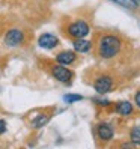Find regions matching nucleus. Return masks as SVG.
I'll return each mask as SVG.
<instances>
[{"mask_svg":"<svg viewBox=\"0 0 140 149\" xmlns=\"http://www.w3.org/2000/svg\"><path fill=\"white\" fill-rule=\"evenodd\" d=\"M92 45H95V54L101 60H113L122 53L124 41L116 33H101Z\"/></svg>","mask_w":140,"mask_h":149,"instance_id":"nucleus-1","label":"nucleus"},{"mask_svg":"<svg viewBox=\"0 0 140 149\" xmlns=\"http://www.w3.org/2000/svg\"><path fill=\"white\" fill-rule=\"evenodd\" d=\"M66 36L71 39H78V38H86L91 33V26L84 20H74L65 27Z\"/></svg>","mask_w":140,"mask_h":149,"instance_id":"nucleus-2","label":"nucleus"},{"mask_svg":"<svg viewBox=\"0 0 140 149\" xmlns=\"http://www.w3.org/2000/svg\"><path fill=\"white\" fill-rule=\"evenodd\" d=\"M92 86L100 95H104V93L110 92L113 87H115V78L107 72H100L98 75L93 77Z\"/></svg>","mask_w":140,"mask_h":149,"instance_id":"nucleus-3","label":"nucleus"},{"mask_svg":"<svg viewBox=\"0 0 140 149\" xmlns=\"http://www.w3.org/2000/svg\"><path fill=\"white\" fill-rule=\"evenodd\" d=\"M3 42H5V45L9 47V48L21 47L26 42V32H23L21 29H9L5 33Z\"/></svg>","mask_w":140,"mask_h":149,"instance_id":"nucleus-4","label":"nucleus"},{"mask_svg":"<svg viewBox=\"0 0 140 149\" xmlns=\"http://www.w3.org/2000/svg\"><path fill=\"white\" fill-rule=\"evenodd\" d=\"M50 72L57 81L63 83V84H71L72 78H74V72L71 71V69L66 68L65 65H60V63L51 65L50 66Z\"/></svg>","mask_w":140,"mask_h":149,"instance_id":"nucleus-5","label":"nucleus"},{"mask_svg":"<svg viewBox=\"0 0 140 149\" xmlns=\"http://www.w3.org/2000/svg\"><path fill=\"white\" fill-rule=\"evenodd\" d=\"M95 131H97V137L101 142H110L115 137V128L109 122H100L97 128H95Z\"/></svg>","mask_w":140,"mask_h":149,"instance_id":"nucleus-6","label":"nucleus"},{"mask_svg":"<svg viewBox=\"0 0 140 149\" xmlns=\"http://www.w3.org/2000/svg\"><path fill=\"white\" fill-rule=\"evenodd\" d=\"M38 45L44 50H54L59 45V38L53 33H42L38 38Z\"/></svg>","mask_w":140,"mask_h":149,"instance_id":"nucleus-7","label":"nucleus"},{"mask_svg":"<svg viewBox=\"0 0 140 149\" xmlns=\"http://www.w3.org/2000/svg\"><path fill=\"white\" fill-rule=\"evenodd\" d=\"M75 60H77V53L72 50H63L56 54V62L60 65H65V66L72 65Z\"/></svg>","mask_w":140,"mask_h":149,"instance_id":"nucleus-8","label":"nucleus"},{"mask_svg":"<svg viewBox=\"0 0 140 149\" xmlns=\"http://www.w3.org/2000/svg\"><path fill=\"white\" fill-rule=\"evenodd\" d=\"M72 45H74L75 53H87V51H91V48L93 47L92 42H91V41H86L84 38L74 39V41H72Z\"/></svg>","mask_w":140,"mask_h":149,"instance_id":"nucleus-9","label":"nucleus"},{"mask_svg":"<svg viewBox=\"0 0 140 149\" xmlns=\"http://www.w3.org/2000/svg\"><path fill=\"white\" fill-rule=\"evenodd\" d=\"M115 110H116L118 115H120V116H130V115H133L134 107H133V104H131L130 101H119L116 104Z\"/></svg>","mask_w":140,"mask_h":149,"instance_id":"nucleus-10","label":"nucleus"},{"mask_svg":"<svg viewBox=\"0 0 140 149\" xmlns=\"http://www.w3.org/2000/svg\"><path fill=\"white\" fill-rule=\"evenodd\" d=\"M50 119H51V115L50 113H39L38 116H35L33 119H32V122H30V125H32V128H42L44 125H47L48 122H50Z\"/></svg>","mask_w":140,"mask_h":149,"instance_id":"nucleus-11","label":"nucleus"},{"mask_svg":"<svg viewBox=\"0 0 140 149\" xmlns=\"http://www.w3.org/2000/svg\"><path fill=\"white\" fill-rule=\"evenodd\" d=\"M130 142L134 146H140V127H133L130 133Z\"/></svg>","mask_w":140,"mask_h":149,"instance_id":"nucleus-12","label":"nucleus"},{"mask_svg":"<svg viewBox=\"0 0 140 149\" xmlns=\"http://www.w3.org/2000/svg\"><path fill=\"white\" fill-rule=\"evenodd\" d=\"M111 2H115L124 8H128V9H137V6H139L136 0H111Z\"/></svg>","mask_w":140,"mask_h":149,"instance_id":"nucleus-13","label":"nucleus"},{"mask_svg":"<svg viewBox=\"0 0 140 149\" xmlns=\"http://www.w3.org/2000/svg\"><path fill=\"white\" fill-rule=\"evenodd\" d=\"M63 100H65V102H68V104H74V102H77V101H81L83 96H81V95H77V93H68V95L63 96Z\"/></svg>","mask_w":140,"mask_h":149,"instance_id":"nucleus-14","label":"nucleus"},{"mask_svg":"<svg viewBox=\"0 0 140 149\" xmlns=\"http://www.w3.org/2000/svg\"><path fill=\"white\" fill-rule=\"evenodd\" d=\"M134 104L140 109V89H139V91L136 92V95H134Z\"/></svg>","mask_w":140,"mask_h":149,"instance_id":"nucleus-15","label":"nucleus"},{"mask_svg":"<svg viewBox=\"0 0 140 149\" xmlns=\"http://www.w3.org/2000/svg\"><path fill=\"white\" fill-rule=\"evenodd\" d=\"M5 131H6V120L0 119V136H2Z\"/></svg>","mask_w":140,"mask_h":149,"instance_id":"nucleus-16","label":"nucleus"}]
</instances>
